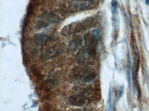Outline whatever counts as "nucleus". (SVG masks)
Wrapping results in <instances>:
<instances>
[{
	"instance_id": "obj_1",
	"label": "nucleus",
	"mask_w": 149,
	"mask_h": 111,
	"mask_svg": "<svg viewBox=\"0 0 149 111\" xmlns=\"http://www.w3.org/2000/svg\"><path fill=\"white\" fill-rule=\"evenodd\" d=\"M65 48V43H59L58 40L47 39L41 48V58L46 60L61 53Z\"/></svg>"
},
{
	"instance_id": "obj_2",
	"label": "nucleus",
	"mask_w": 149,
	"mask_h": 111,
	"mask_svg": "<svg viewBox=\"0 0 149 111\" xmlns=\"http://www.w3.org/2000/svg\"><path fill=\"white\" fill-rule=\"evenodd\" d=\"M96 72L88 66L79 65L74 67L70 74V78L74 80L87 83L96 77Z\"/></svg>"
},
{
	"instance_id": "obj_3",
	"label": "nucleus",
	"mask_w": 149,
	"mask_h": 111,
	"mask_svg": "<svg viewBox=\"0 0 149 111\" xmlns=\"http://www.w3.org/2000/svg\"><path fill=\"white\" fill-rule=\"evenodd\" d=\"M96 56V49L85 46L78 51L76 60L81 66H89L92 63Z\"/></svg>"
},
{
	"instance_id": "obj_4",
	"label": "nucleus",
	"mask_w": 149,
	"mask_h": 111,
	"mask_svg": "<svg viewBox=\"0 0 149 111\" xmlns=\"http://www.w3.org/2000/svg\"><path fill=\"white\" fill-rule=\"evenodd\" d=\"M97 3L93 0H72L68 3L70 10L73 11H81L91 10L97 6Z\"/></svg>"
},
{
	"instance_id": "obj_5",
	"label": "nucleus",
	"mask_w": 149,
	"mask_h": 111,
	"mask_svg": "<svg viewBox=\"0 0 149 111\" xmlns=\"http://www.w3.org/2000/svg\"><path fill=\"white\" fill-rule=\"evenodd\" d=\"M87 29L85 24L82 22H73L72 24L64 26L61 30V34L63 36H68L73 34L79 33Z\"/></svg>"
},
{
	"instance_id": "obj_6",
	"label": "nucleus",
	"mask_w": 149,
	"mask_h": 111,
	"mask_svg": "<svg viewBox=\"0 0 149 111\" xmlns=\"http://www.w3.org/2000/svg\"><path fill=\"white\" fill-rule=\"evenodd\" d=\"M69 102L72 106L78 107H85L90 104V99L87 96L81 94H76L70 97Z\"/></svg>"
},
{
	"instance_id": "obj_7",
	"label": "nucleus",
	"mask_w": 149,
	"mask_h": 111,
	"mask_svg": "<svg viewBox=\"0 0 149 111\" xmlns=\"http://www.w3.org/2000/svg\"><path fill=\"white\" fill-rule=\"evenodd\" d=\"M83 44V39L81 36L76 35L74 36L71 41L69 43L68 47V53H72L76 51H79L82 48Z\"/></svg>"
},
{
	"instance_id": "obj_8",
	"label": "nucleus",
	"mask_w": 149,
	"mask_h": 111,
	"mask_svg": "<svg viewBox=\"0 0 149 111\" xmlns=\"http://www.w3.org/2000/svg\"><path fill=\"white\" fill-rule=\"evenodd\" d=\"M63 15L62 14L61 12H51L48 13L47 15V17H45V22L48 23L49 24L50 23H54V22H57L58 21H60L63 18Z\"/></svg>"
},
{
	"instance_id": "obj_9",
	"label": "nucleus",
	"mask_w": 149,
	"mask_h": 111,
	"mask_svg": "<svg viewBox=\"0 0 149 111\" xmlns=\"http://www.w3.org/2000/svg\"><path fill=\"white\" fill-rule=\"evenodd\" d=\"M45 38H46V35L45 33H39L35 34L34 37V41L36 45L37 46H41L43 45L45 43Z\"/></svg>"
},
{
	"instance_id": "obj_10",
	"label": "nucleus",
	"mask_w": 149,
	"mask_h": 111,
	"mask_svg": "<svg viewBox=\"0 0 149 111\" xmlns=\"http://www.w3.org/2000/svg\"><path fill=\"white\" fill-rule=\"evenodd\" d=\"M72 111H89V110L87 108H77V109H74Z\"/></svg>"
},
{
	"instance_id": "obj_11",
	"label": "nucleus",
	"mask_w": 149,
	"mask_h": 111,
	"mask_svg": "<svg viewBox=\"0 0 149 111\" xmlns=\"http://www.w3.org/2000/svg\"><path fill=\"white\" fill-rule=\"evenodd\" d=\"M145 3L146 5H149V0H145Z\"/></svg>"
}]
</instances>
